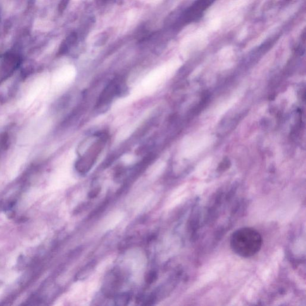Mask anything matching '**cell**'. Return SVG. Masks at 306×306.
Here are the masks:
<instances>
[{
  "instance_id": "1",
  "label": "cell",
  "mask_w": 306,
  "mask_h": 306,
  "mask_svg": "<svg viewBox=\"0 0 306 306\" xmlns=\"http://www.w3.org/2000/svg\"><path fill=\"white\" fill-rule=\"evenodd\" d=\"M263 246V238L259 232L251 227L237 229L230 238L233 252L241 257L250 258L256 255Z\"/></svg>"
},
{
  "instance_id": "2",
  "label": "cell",
  "mask_w": 306,
  "mask_h": 306,
  "mask_svg": "<svg viewBox=\"0 0 306 306\" xmlns=\"http://www.w3.org/2000/svg\"><path fill=\"white\" fill-rule=\"evenodd\" d=\"M95 135L97 138L96 140L88 146L75 165L76 171L81 174H85L93 168L106 143L108 138L107 133L97 132Z\"/></svg>"
},
{
  "instance_id": "3",
  "label": "cell",
  "mask_w": 306,
  "mask_h": 306,
  "mask_svg": "<svg viewBox=\"0 0 306 306\" xmlns=\"http://www.w3.org/2000/svg\"><path fill=\"white\" fill-rule=\"evenodd\" d=\"M128 93V88L125 79L122 77L114 78L102 91L96 104L98 111L104 112L115 98L124 97Z\"/></svg>"
},
{
  "instance_id": "4",
  "label": "cell",
  "mask_w": 306,
  "mask_h": 306,
  "mask_svg": "<svg viewBox=\"0 0 306 306\" xmlns=\"http://www.w3.org/2000/svg\"><path fill=\"white\" fill-rule=\"evenodd\" d=\"M214 0H198L190 9L185 13V18L186 22L193 21V20L199 18L200 14L206 9L207 7L211 5Z\"/></svg>"
},
{
  "instance_id": "5",
  "label": "cell",
  "mask_w": 306,
  "mask_h": 306,
  "mask_svg": "<svg viewBox=\"0 0 306 306\" xmlns=\"http://www.w3.org/2000/svg\"><path fill=\"white\" fill-rule=\"evenodd\" d=\"M78 36L76 33H71L61 45L59 49L60 54H66L77 42Z\"/></svg>"
},
{
  "instance_id": "6",
  "label": "cell",
  "mask_w": 306,
  "mask_h": 306,
  "mask_svg": "<svg viewBox=\"0 0 306 306\" xmlns=\"http://www.w3.org/2000/svg\"><path fill=\"white\" fill-rule=\"evenodd\" d=\"M10 145V138L6 132L0 134V158L8 150Z\"/></svg>"
},
{
  "instance_id": "7",
  "label": "cell",
  "mask_w": 306,
  "mask_h": 306,
  "mask_svg": "<svg viewBox=\"0 0 306 306\" xmlns=\"http://www.w3.org/2000/svg\"><path fill=\"white\" fill-rule=\"evenodd\" d=\"M107 40L108 36L107 35H105V34H104L103 35H102L100 37V39H98L96 43H95V45H96V46H97L103 45L105 43H106Z\"/></svg>"
},
{
  "instance_id": "8",
  "label": "cell",
  "mask_w": 306,
  "mask_h": 306,
  "mask_svg": "<svg viewBox=\"0 0 306 306\" xmlns=\"http://www.w3.org/2000/svg\"><path fill=\"white\" fill-rule=\"evenodd\" d=\"M70 0H62L59 6V11L63 12L65 9L67 8L68 5H69Z\"/></svg>"
}]
</instances>
